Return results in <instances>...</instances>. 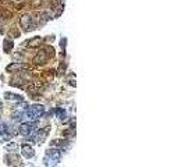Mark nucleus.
I'll use <instances>...</instances> for the list:
<instances>
[{"label": "nucleus", "mask_w": 185, "mask_h": 167, "mask_svg": "<svg viewBox=\"0 0 185 167\" xmlns=\"http://www.w3.org/2000/svg\"><path fill=\"white\" fill-rule=\"evenodd\" d=\"M49 131H50V127L40 128V131L38 132V135H36V142L38 144H43L45 139H46L47 135H49Z\"/></svg>", "instance_id": "6"}, {"label": "nucleus", "mask_w": 185, "mask_h": 167, "mask_svg": "<svg viewBox=\"0 0 185 167\" xmlns=\"http://www.w3.org/2000/svg\"><path fill=\"white\" fill-rule=\"evenodd\" d=\"M4 98L7 100H20V102H22V96H20V95H16V93H10V92H6L4 93Z\"/></svg>", "instance_id": "12"}, {"label": "nucleus", "mask_w": 185, "mask_h": 167, "mask_svg": "<svg viewBox=\"0 0 185 167\" xmlns=\"http://www.w3.org/2000/svg\"><path fill=\"white\" fill-rule=\"evenodd\" d=\"M61 160V150L57 148H50L46 150V156H45V165L46 166H56L59 165Z\"/></svg>", "instance_id": "1"}, {"label": "nucleus", "mask_w": 185, "mask_h": 167, "mask_svg": "<svg viewBox=\"0 0 185 167\" xmlns=\"http://www.w3.org/2000/svg\"><path fill=\"white\" fill-rule=\"evenodd\" d=\"M55 113H56V116H57L60 120H67V113H65L64 109H61V107H56Z\"/></svg>", "instance_id": "11"}, {"label": "nucleus", "mask_w": 185, "mask_h": 167, "mask_svg": "<svg viewBox=\"0 0 185 167\" xmlns=\"http://www.w3.org/2000/svg\"><path fill=\"white\" fill-rule=\"evenodd\" d=\"M38 43H40V38H34V41L29 42V46H36Z\"/></svg>", "instance_id": "14"}, {"label": "nucleus", "mask_w": 185, "mask_h": 167, "mask_svg": "<svg viewBox=\"0 0 185 167\" xmlns=\"http://www.w3.org/2000/svg\"><path fill=\"white\" fill-rule=\"evenodd\" d=\"M21 68H26V64H21V63H13V64L7 65L6 70L7 71H14V70H21Z\"/></svg>", "instance_id": "10"}, {"label": "nucleus", "mask_w": 185, "mask_h": 167, "mask_svg": "<svg viewBox=\"0 0 185 167\" xmlns=\"http://www.w3.org/2000/svg\"><path fill=\"white\" fill-rule=\"evenodd\" d=\"M35 128H36V124L31 123V121H26V123H22L20 125V134L24 136H29L35 132Z\"/></svg>", "instance_id": "3"}, {"label": "nucleus", "mask_w": 185, "mask_h": 167, "mask_svg": "<svg viewBox=\"0 0 185 167\" xmlns=\"http://www.w3.org/2000/svg\"><path fill=\"white\" fill-rule=\"evenodd\" d=\"M65 43H67V41H65V39H63V41H61V43H60L63 49H64V47H65Z\"/></svg>", "instance_id": "15"}, {"label": "nucleus", "mask_w": 185, "mask_h": 167, "mask_svg": "<svg viewBox=\"0 0 185 167\" xmlns=\"http://www.w3.org/2000/svg\"><path fill=\"white\" fill-rule=\"evenodd\" d=\"M45 113V106L42 104H34V106L25 107V117H28L29 120H38L43 116Z\"/></svg>", "instance_id": "2"}, {"label": "nucleus", "mask_w": 185, "mask_h": 167, "mask_svg": "<svg viewBox=\"0 0 185 167\" xmlns=\"http://www.w3.org/2000/svg\"><path fill=\"white\" fill-rule=\"evenodd\" d=\"M47 57H49V56H47L46 50H39V52L36 53V56L34 57V61L38 63V64H39V63H45L47 60Z\"/></svg>", "instance_id": "8"}, {"label": "nucleus", "mask_w": 185, "mask_h": 167, "mask_svg": "<svg viewBox=\"0 0 185 167\" xmlns=\"http://www.w3.org/2000/svg\"><path fill=\"white\" fill-rule=\"evenodd\" d=\"M2 109H3V107H2V102H0V112H2Z\"/></svg>", "instance_id": "16"}, {"label": "nucleus", "mask_w": 185, "mask_h": 167, "mask_svg": "<svg viewBox=\"0 0 185 167\" xmlns=\"http://www.w3.org/2000/svg\"><path fill=\"white\" fill-rule=\"evenodd\" d=\"M13 47H14V42H13V41H11V39H4V43H3V49H4L6 53L11 52V50H13Z\"/></svg>", "instance_id": "9"}, {"label": "nucleus", "mask_w": 185, "mask_h": 167, "mask_svg": "<svg viewBox=\"0 0 185 167\" xmlns=\"http://www.w3.org/2000/svg\"><path fill=\"white\" fill-rule=\"evenodd\" d=\"M50 146H53V148H57L63 150V149H68L70 148V142L65 141V139H55V141H52V144Z\"/></svg>", "instance_id": "5"}, {"label": "nucleus", "mask_w": 185, "mask_h": 167, "mask_svg": "<svg viewBox=\"0 0 185 167\" xmlns=\"http://www.w3.org/2000/svg\"><path fill=\"white\" fill-rule=\"evenodd\" d=\"M6 150L16 152V150H18V145H17V144H8V145H6Z\"/></svg>", "instance_id": "13"}, {"label": "nucleus", "mask_w": 185, "mask_h": 167, "mask_svg": "<svg viewBox=\"0 0 185 167\" xmlns=\"http://www.w3.org/2000/svg\"><path fill=\"white\" fill-rule=\"evenodd\" d=\"M20 24L21 26H22L24 29H26V31H31V29H35V26H36V24H35L34 18H32L29 14H25V16L21 17L20 20Z\"/></svg>", "instance_id": "4"}, {"label": "nucleus", "mask_w": 185, "mask_h": 167, "mask_svg": "<svg viewBox=\"0 0 185 167\" xmlns=\"http://www.w3.org/2000/svg\"><path fill=\"white\" fill-rule=\"evenodd\" d=\"M21 152H22V156L26 157V159H31V157L35 156L34 148L29 146V145H22V146H21Z\"/></svg>", "instance_id": "7"}]
</instances>
